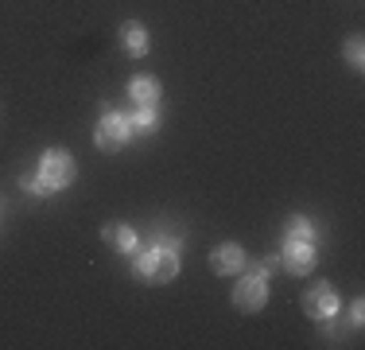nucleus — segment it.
Listing matches in <instances>:
<instances>
[{"label":"nucleus","mask_w":365,"mask_h":350,"mask_svg":"<svg viewBox=\"0 0 365 350\" xmlns=\"http://www.w3.org/2000/svg\"><path fill=\"white\" fill-rule=\"evenodd\" d=\"M288 238H307V241H315V226H311L307 218H292L288 230H284V241H288Z\"/></svg>","instance_id":"f8f14e48"},{"label":"nucleus","mask_w":365,"mask_h":350,"mask_svg":"<svg viewBox=\"0 0 365 350\" xmlns=\"http://www.w3.org/2000/svg\"><path fill=\"white\" fill-rule=\"evenodd\" d=\"M133 269L144 280H152V284H168V280H175V273H179V253H175V245H168V241L136 245L133 249Z\"/></svg>","instance_id":"f257e3e1"},{"label":"nucleus","mask_w":365,"mask_h":350,"mask_svg":"<svg viewBox=\"0 0 365 350\" xmlns=\"http://www.w3.org/2000/svg\"><path fill=\"white\" fill-rule=\"evenodd\" d=\"M268 273L260 269V261H249V273L245 280H237V288H233V304H237L241 311H260L268 300Z\"/></svg>","instance_id":"f03ea898"},{"label":"nucleus","mask_w":365,"mask_h":350,"mask_svg":"<svg viewBox=\"0 0 365 350\" xmlns=\"http://www.w3.org/2000/svg\"><path fill=\"white\" fill-rule=\"evenodd\" d=\"M346 59H350L354 66H361V59H365V43H361V39H350V43H346Z\"/></svg>","instance_id":"4468645a"},{"label":"nucleus","mask_w":365,"mask_h":350,"mask_svg":"<svg viewBox=\"0 0 365 350\" xmlns=\"http://www.w3.org/2000/svg\"><path fill=\"white\" fill-rule=\"evenodd\" d=\"M128 94H133L136 105H155L160 101V82H155L152 74H136L133 82H128Z\"/></svg>","instance_id":"1a4fd4ad"},{"label":"nucleus","mask_w":365,"mask_h":350,"mask_svg":"<svg viewBox=\"0 0 365 350\" xmlns=\"http://www.w3.org/2000/svg\"><path fill=\"white\" fill-rule=\"evenodd\" d=\"M120 47L128 51V55H148V31H144V24H136V20H128V24H120Z\"/></svg>","instance_id":"6e6552de"},{"label":"nucleus","mask_w":365,"mask_h":350,"mask_svg":"<svg viewBox=\"0 0 365 350\" xmlns=\"http://www.w3.org/2000/svg\"><path fill=\"white\" fill-rule=\"evenodd\" d=\"M361 311H365V304H361V300H354V304H350V319H354V327L361 323Z\"/></svg>","instance_id":"2eb2a0df"},{"label":"nucleus","mask_w":365,"mask_h":350,"mask_svg":"<svg viewBox=\"0 0 365 350\" xmlns=\"http://www.w3.org/2000/svg\"><path fill=\"white\" fill-rule=\"evenodd\" d=\"M303 308H307L311 319H327V315L338 311V292L330 284H315L303 292Z\"/></svg>","instance_id":"423d86ee"},{"label":"nucleus","mask_w":365,"mask_h":350,"mask_svg":"<svg viewBox=\"0 0 365 350\" xmlns=\"http://www.w3.org/2000/svg\"><path fill=\"white\" fill-rule=\"evenodd\" d=\"M39 175L47 179V187L51 191H63V187H71L74 183V156L66 152V148H51V152H43V160H39Z\"/></svg>","instance_id":"7ed1b4c3"},{"label":"nucleus","mask_w":365,"mask_h":350,"mask_svg":"<svg viewBox=\"0 0 365 350\" xmlns=\"http://www.w3.org/2000/svg\"><path fill=\"white\" fill-rule=\"evenodd\" d=\"M106 245H113L117 253H133L136 249V230H128V226H120V222H113V226H106Z\"/></svg>","instance_id":"9d476101"},{"label":"nucleus","mask_w":365,"mask_h":350,"mask_svg":"<svg viewBox=\"0 0 365 350\" xmlns=\"http://www.w3.org/2000/svg\"><path fill=\"white\" fill-rule=\"evenodd\" d=\"M210 269L222 273V276L241 273V269H245V249H241L237 241H225V245H218V249H210Z\"/></svg>","instance_id":"0eeeda50"},{"label":"nucleus","mask_w":365,"mask_h":350,"mask_svg":"<svg viewBox=\"0 0 365 350\" xmlns=\"http://www.w3.org/2000/svg\"><path fill=\"white\" fill-rule=\"evenodd\" d=\"M128 136H133V125H128L125 113H106L101 125L93 129V140H98V148H106V152H117Z\"/></svg>","instance_id":"20e7f679"},{"label":"nucleus","mask_w":365,"mask_h":350,"mask_svg":"<svg viewBox=\"0 0 365 350\" xmlns=\"http://www.w3.org/2000/svg\"><path fill=\"white\" fill-rule=\"evenodd\" d=\"M128 125H133V133H155V129H160V113H155V105H140L136 117H128Z\"/></svg>","instance_id":"9b49d317"},{"label":"nucleus","mask_w":365,"mask_h":350,"mask_svg":"<svg viewBox=\"0 0 365 350\" xmlns=\"http://www.w3.org/2000/svg\"><path fill=\"white\" fill-rule=\"evenodd\" d=\"M20 187L31 191V195H51V187H47V179H43V175H24Z\"/></svg>","instance_id":"ddd939ff"},{"label":"nucleus","mask_w":365,"mask_h":350,"mask_svg":"<svg viewBox=\"0 0 365 350\" xmlns=\"http://www.w3.org/2000/svg\"><path fill=\"white\" fill-rule=\"evenodd\" d=\"M280 253H284V269H288V273H295V276L311 273V269H315V261H319L315 241H307V238H288Z\"/></svg>","instance_id":"39448f33"},{"label":"nucleus","mask_w":365,"mask_h":350,"mask_svg":"<svg viewBox=\"0 0 365 350\" xmlns=\"http://www.w3.org/2000/svg\"><path fill=\"white\" fill-rule=\"evenodd\" d=\"M0 210H4V203H0Z\"/></svg>","instance_id":"dca6fc26"}]
</instances>
